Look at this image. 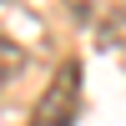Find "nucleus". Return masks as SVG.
<instances>
[{
    "label": "nucleus",
    "instance_id": "7ed1b4c3",
    "mask_svg": "<svg viewBox=\"0 0 126 126\" xmlns=\"http://www.w3.org/2000/svg\"><path fill=\"white\" fill-rule=\"evenodd\" d=\"M101 40H106V46H126V0L101 20Z\"/></svg>",
    "mask_w": 126,
    "mask_h": 126
},
{
    "label": "nucleus",
    "instance_id": "20e7f679",
    "mask_svg": "<svg viewBox=\"0 0 126 126\" xmlns=\"http://www.w3.org/2000/svg\"><path fill=\"white\" fill-rule=\"evenodd\" d=\"M0 5H5V0H0Z\"/></svg>",
    "mask_w": 126,
    "mask_h": 126
},
{
    "label": "nucleus",
    "instance_id": "f257e3e1",
    "mask_svg": "<svg viewBox=\"0 0 126 126\" xmlns=\"http://www.w3.org/2000/svg\"><path fill=\"white\" fill-rule=\"evenodd\" d=\"M76 111H81V66L66 61V66H56L50 86L40 91L30 126H76Z\"/></svg>",
    "mask_w": 126,
    "mask_h": 126
},
{
    "label": "nucleus",
    "instance_id": "f03ea898",
    "mask_svg": "<svg viewBox=\"0 0 126 126\" xmlns=\"http://www.w3.org/2000/svg\"><path fill=\"white\" fill-rule=\"evenodd\" d=\"M20 66H25V50H20L15 40H5V35H0V91H5V81L15 76Z\"/></svg>",
    "mask_w": 126,
    "mask_h": 126
}]
</instances>
